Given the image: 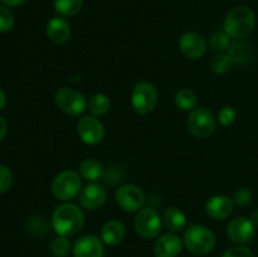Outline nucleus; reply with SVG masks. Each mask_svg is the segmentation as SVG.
<instances>
[{"label":"nucleus","instance_id":"f257e3e1","mask_svg":"<svg viewBox=\"0 0 258 257\" xmlns=\"http://www.w3.org/2000/svg\"><path fill=\"white\" fill-rule=\"evenodd\" d=\"M85 221V213L80 206L71 202H63L53 211L50 224L58 236L71 237L83 228Z\"/></svg>","mask_w":258,"mask_h":257},{"label":"nucleus","instance_id":"f03ea898","mask_svg":"<svg viewBox=\"0 0 258 257\" xmlns=\"http://www.w3.org/2000/svg\"><path fill=\"white\" fill-rule=\"evenodd\" d=\"M254 25H256V17L253 10L246 5H238L233 8L226 15L223 22L224 32L237 40L248 37L253 32Z\"/></svg>","mask_w":258,"mask_h":257},{"label":"nucleus","instance_id":"7ed1b4c3","mask_svg":"<svg viewBox=\"0 0 258 257\" xmlns=\"http://www.w3.org/2000/svg\"><path fill=\"white\" fill-rule=\"evenodd\" d=\"M216 234L202 224H190L184 232V246L189 252L198 256L209 253L216 246Z\"/></svg>","mask_w":258,"mask_h":257},{"label":"nucleus","instance_id":"20e7f679","mask_svg":"<svg viewBox=\"0 0 258 257\" xmlns=\"http://www.w3.org/2000/svg\"><path fill=\"white\" fill-rule=\"evenodd\" d=\"M82 178L80 173L73 170H64L58 174L52 181V193L58 201L71 202L80 196L82 190Z\"/></svg>","mask_w":258,"mask_h":257},{"label":"nucleus","instance_id":"39448f33","mask_svg":"<svg viewBox=\"0 0 258 257\" xmlns=\"http://www.w3.org/2000/svg\"><path fill=\"white\" fill-rule=\"evenodd\" d=\"M158 105V90L150 82L141 81L135 85L131 92V106L139 115L153 112Z\"/></svg>","mask_w":258,"mask_h":257},{"label":"nucleus","instance_id":"423d86ee","mask_svg":"<svg viewBox=\"0 0 258 257\" xmlns=\"http://www.w3.org/2000/svg\"><path fill=\"white\" fill-rule=\"evenodd\" d=\"M135 231L141 238H158L163 228V219L153 208H143L138 212L134 221Z\"/></svg>","mask_w":258,"mask_h":257},{"label":"nucleus","instance_id":"0eeeda50","mask_svg":"<svg viewBox=\"0 0 258 257\" xmlns=\"http://www.w3.org/2000/svg\"><path fill=\"white\" fill-rule=\"evenodd\" d=\"M54 101L58 107L70 116H80L88 105L83 93L70 87L58 88L55 91Z\"/></svg>","mask_w":258,"mask_h":257},{"label":"nucleus","instance_id":"6e6552de","mask_svg":"<svg viewBox=\"0 0 258 257\" xmlns=\"http://www.w3.org/2000/svg\"><path fill=\"white\" fill-rule=\"evenodd\" d=\"M186 126L193 136L198 139H207L216 130V118L208 108H194L189 113Z\"/></svg>","mask_w":258,"mask_h":257},{"label":"nucleus","instance_id":"1a4fd4ad","mask_svg":"<svg viewBox=\"0 0 258 257\" xmlns=\"http://www.w3.org/2000/svg\"><path fill=\"white\" fill-rule=\"evenodd\" d=\"M116 203L127 213H138L145 203V193L143 189L134 184H125L116 190Z\"/></svg>","mask_w":258,"mask_h":257},{"label":"nucleus","instance_id":"9d476101","mask_svg":"<svg viewBox=\"0 0 258 257\" xmlns=\"http://www.w3.org/2000/svg\"><path fill=\"white\" fill-rule=\"evenodd\" d=\"M77 133L87 145H98L105 138V127L96 116H83L77 122Z\"/></svg>","mask_w":258,"mask_h":257},{"label":"nucleus","instance_id":"9b49d317","mask_svg":"<svg viewBox=\"0 0 258 257\" xmlns=\"http://www.w3.org/2000/svg\"><path fill=\"white\" fill-rule=\"evenodd\" d=\"M256 227L247 217H237L227 226V236L233 243L238 246L249 243L254 238Z\"/></svg>","mask_w":258,"mask_h":257},{"label":"nucleus","instance_id":"f8f14e48","mask_svg":"<svg viewBox=\"0 0 258 257\" xmlns=\"http://www.w3.org/2000/svg\"><path fill=\"white\" fill-rule=\"evenodd\" d=\"M107 201V189L102 184L90 183L81 190L80 203L87 211H96L101 208Z\"/></svg>","mask_w":258,"mask_h":257},{"label":"nucleus","instance_id":"ddd939ff","mask_svg":"<svg viewBox=\"0 0 258 257\" xmlns=\"http://www.w3.org/2000/svg\"><path fill=\"white\" fill-rule=\"evenodd\" d=\"M103 241L95 234H85L80 237L73 244V256L75 257H103L105 246Z\"/></svg>","mask_w":258,"mask_h":257},{"label":"nucleus","instance_id":"4468645a","mask_svg":"<svg viewBox=\"0 0 258 257\" xmlns=\"http://www.w3.org/2000/svg\"><path fill=\"white\" fill-rule=\"evenodd\" d=\"M183 239L174 232L164 233L154 243L155 257H178L183 249Z\"/></svg>","mask_w":258,"mask_h":257},{"label":"nucleus","instance_id":"2eb2a0df","mask_svg":"<svg viewBox=\"0 0 258 257\" xmlns=\"http://www.w3.org/2000/svg\"><path fill=\"white\" fill-rule=\"evenodd\" d=\"M180 52L189 59H198L206 54L207 43L201 34L196 32H188L179 39Z\"/></svg>","mask_w":258,"mask_h":257},{"label":"nucleus","instance_id":"dca6fc26","mask_svg":"<svg viewBox=\"0 0 258 257\" xmlns=\"http://www.w3.org/2000/svg\"><path fill=\"white\" fill-rule=\"evenodd\" d=\"M234 208L233 199L227 196H213L206 203V212L209 217L217 221L228 218Z\"/></svg>","mask_w":258,"mask_h":257},{"label":"nucleus","instance_id":"f3484780","mask_svg":"<svg viewBox=\"0 0 258 257\" xmlns=\"http://www.w3.org/2000/svg\"><path fill=\"white\" fill-rule=\"evenodd\" d=\"M45 32H47V37L49 38L50 42H53L54 44H64L71 38L72 29H71L70 23L64 18L54 17L47 23Z\"/></svg>","mask_w":258,"mask_h":257},{"label":"nucleus","instance_id":"a211bd4d","mask_svg":"<svg viewBox=\"0 0 258 257\" xmlns=\"http://www.w3.org/2000/svg\"><path fill=\"white\" fill-rule=\"evenodd\" d=\"M126 234V228L122 222L117 219H111L106 222L101 228V239L107 246H117L123 241Z\"/></svg>","mask_w":258,"mask_h":257},{"label":"nucleus","instance_id":"6ab92c4d","mask_svg":"<svg viewBox=\"0 0 258 257\" xmlns=\"http://www.w3.org/2000/svg\"><path fill=\"white\" fill-rule=\"evenodd\" d=\"M161 219H163L164 226L170 232H174V233L185 229L186 216L178 207H169V208H166L164 211Z\"/></svg>","mask_w":258,"mask_h":257},{"label":"nucleus","instance_id":"aec40b11","mask_svg":"<svg viewBox=\"0 0 258 257\" xmlns=\"http://www.w3.org/2000/svg\"><path fill=\"white\" fill-rule=\"evenodd\" d=\"M78 173H80L82 179L91 181V183H95V181L103 178L105 168H103L102 164L98 160H96V159H86V160H83L82 163L80 164Z\"/></svg>","mask_w":258,"mask_h":257},{"label":"nucleus","instance_id":"412c9836","mask_svg":"<svg viewBox=\"0 0 258 257\" xmlns=\"http://www.w3.org/2000/svg\"><path fill=\"white\" fill-rule=\"evenodd\" d=\"M227 54L231 58L232 62L237 65H244L252 59V47L249 43L238 40V42L232 43L229 49L227 50Z\"/></svg>","mask_w":258,"mask_h":257},{"label":"nucleus","instance_id":"4be33fe9","mask_svg":"<svg viewBox=\"0 0 258 257\" xmlns=\"http://www.w3.org/2000/svg\"><path fill=\"white\" fill-rule=\"evenodd\" d=\"M88 110H90L91 115L96 116H103L110 111L111 101L107 95L105 93H96L90 98V102L87 105Z\"/></svg>","mask_w":258,"mask_h":257},{"label":"nucleus","instance_id":"5701e85b","mask_svg":"<svg viewBox=\"0 0 258 257\" xmlns=\"http://www.w3.org/2000/svg\"><path fill=\"white\" fill-rule=\"evenodd\" d=\"M85 0H54V10L60 17H73L78 14Z\"/></svg>","mask_w":258,"mask_h":257},{"label":"nucleus","instance_id":"b1692460","mask_svg":"<svg viewBox=\"0 0 258 257\" xmlns=\"http://www.w3.org/2000/svg\"><path fill=\"white\" fill-rule=\"evenodd\" d=\"M176 107L180 108L181 111H193L197 106V95L190 90V88H181L176 92L175 98Z\"/></svg>","mask_w":258,"mask_h":257},{"label":"nucleus","instance_id":"393cba45","mask_svg":"<svg viewBox=\"0 0 258 257\" xmlns=\"http://www.w3.org/2000/svg\"><path fill=\"white\" fill-rule=\"evenodd\" d=\"M231 37L227 34L226 32H216L212 34L211 40H209V45L213 52L218 53H227V50L231 47Z\"/></svg>","mask_w":258,"mask_h":257},{"label":"nucleus","instance_id":"a878e982","mask_svg":"<svg viewBox=\"0 0 258 257\" xmlns=\"http://www.w3.org/2000/svg\"><path fill=\"white\" fill-rule=\"evenodd\" d=\"M232 66H233V62H232V59L228 57L227 53L217 54L211 62L212 71L217 75H226L232 70Z\"/></svg>","mask_w":258,"mask_h":257},{"label":"nucleus","instance_id":"bb28decb","mask_svg":"<svg viewBox=\"0 0 258 257\" xmlns=\"http://www.w3.org/2000/svg\"><path fill=\"white\" fill-rule=\"evenodd\" d=\"M72 249V243L66 236H57L50 243V251L55 257H66Z\"/></svg>","mask_w":258,"mask_h":257},{"label":"nucleus","instance_id":"cd10ccee","mask_svg":"<svg viewBox=\"0 0 258 257\" xmlns=\"http://www.w3.org/2000/svg\"><path fill=\"white\" fill-rule=\"evenodd\" d=\"M13 27H14V15L9 8L0 5V32H9Z\"/></svg>","mask_w":258,"mask_h":257},{"label":"nucleus","instance_id":"c85d7f7f","mask_svg":"<svg viewBox=\"0 0 258 257\" xmlns=\"http://www.w3.org/2000/svg\"><path fill=\"white\" fill-rule=\"evenodd\" d=\"M47 223L40 217H33L28 221V231L33 234V236H43L47 233Z\"/></svg>","mask_w":258,"mask_h":257},{"label":"nucleus","instance_id":"c756f323","mask_svg":"<svg viewBox=\"0 0 258 257\" xmlns=\"http://www.w3.org/2000/svg\"><path fill=\"white\" fill-rule=\"evenodd\" d=\"M236 110L232 106H224L218 113V121L222 126L228 127V126L233 125V122L236 121Z\"/></svg>","mask_w":258,"mask_h":257},{"label":"nucleus","instance_id":"7c9ffc66","mask_svg":"<svg viewBox=\"0 0 258 257\" xmlns=\"http://www.w3.org/2000/svg\"><path fill=\"white\" fill-rule=\"evenodd\" d=\"M103 179H105V183L107 185H116V184L120 183L123 179V170L118 168V166H111L107 170H105Z\"/></svg>","mask_w":258,"mask_h":257},{"label":"nucleus","instance_id":"2f4dec72","mask_svg":"<svg viewBox=\"0 0 258 257\" xmlns=\"http://www.w3.org/2000/svg\"><path fill=\"white\" fill-rule=\"evenodd\" d=\"M13 173L8 166L0 165V194L9 190L13 184Z\"/></svg>","mask_w":258,"mask_h":257},{"label":"nucleus","instance_id":"473e14b6","mask_svg":"<svg viewBox=\"0 0 258 257\" xmlns=\"http://www.w3.org/2000/svg\"><path fill=\"white\" fill-rule=\"evenodd\" d=\"M252 198H253V196H252V191L249 190V189L239 188L237 189L236 193H234L233 202L234 204H237V206L246 207L251 203Z\"/></svg>","mask_w":258,"mask_h":257},{"label":"nucleus","instance_id":"72a5a7b5","mask_svg":"<svg viewBox=\"0 0 258 257\" xmlns=\"http://www.w3.org/2000/svg\"><path fill=\"white\" fill-rule=\"evenodd\" d=\"M222 257H254L253 252L244 246H234L227 249Z\"/></svg>","mask_w":258,"mask_h":257},{"label":"nucleus","instance_id":"f704fd0d","mask_svg":"<svg viewBox=\"0 0 258 257\" xmlns=\"http://www.w3.org/2000/svg\"><path fill=\"white\" fill-rule=\"evenodd\" d=\"M2 3L8 8H17L24 4L25 0H2Z\"/></svg>","mask_w":258,"mask_h":257},{"label":"nucleus","instance_id":"c9c22d12","mask_svg":"<svg viewBox=\"0 0 258 257\" xmlns=\"http://www.w3.org/2000/svg\"><path fill=\"white\" fill-rule=\"evenodd\" d=\"M7 130H8V125H7V121H5L4 117L0 116V141L5 138L7 135Z\"/></svg>","mask_w":258,"mask_h":257},{"label":"nucleus","instance_id":"e433bc0d","mask_svg":"<svg viewBox=\"0 0 258 257\" xmlns=\"http://www.w3.org/2000/svg\"><path fill=\"white\" fill-rule=\"evenodd\" d=\"M5 103H7V97H5V93L3 92V90L0 88V110L4 108Z\"/></svg>","mask_w":258,"mask_h":257},{"label":"nucleus","instance_id":"4c0bfd02","mask_svg":"<svg viewBox=\"0 0 258 257\" xmlns=\"http://www.w3.org/2000/svg\"><path fill=\"white\" fill-rule=\"evenodd\" d=\"M251 221H252V223L254 224V227H258V208L253 212V213H252Z\"/></svg>","mask_w":258,"mask_h":257}]
</instances>
